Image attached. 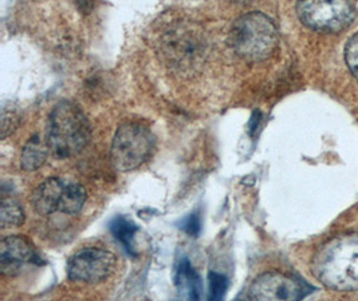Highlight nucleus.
Listing matches in <instances>:
<instances>
[{
	"label": "nucleus",
	"mask_w": 358,
	"mask_h": 301,
	"mask_svg": "<svg viewBox=\"0 0 358 301\" xmlns=\"http://www.w3.org/2000/svg\"><path fill=\"white\" fill-rule=\"evenodd\" d=\"M76 6L78 7V10L83 14H89L93 8H94V3L96 0H74Z\"/></svg>",
	"instance_id": "nucleus-19"
},
{
	"label": "nucleus",
	"mask_w": 358,
	"mask_h": 301,
	"mask_svg": "<svg viewBox=\"0 0 358 301\" xmlns=\"http://www.w3.org/2000/svg\"><path fill=\"white\" fill-rule=\"evenodd\" d=\"M175 286L179 291L180 296L189 299V300H199L200 299V289L201 283L197 272L194 270L192 264L188 258L180 260L176 270H175Z\"/></svg>",
	"instance_id": "nucleus-11"
},
{
	"label": "nucleus",
	"mask_w": 358,
	"mask_h": 301,
	"mask_svg": "<svg viewBox=\"0 0 358 301\" xmlns=\"http://www.w3.org/2000/svg\"><path fill=\"white\" fill-rule=\"evenodd\" d=\"M26 219L22 205L14 198H3L0 205V225L3 229L20 226Z\"/></svg>",
	"instance_id": "nucleus-14"
},
{
	"label": "nucleus",
	"mask_w": 358,
	"mask_h": 301,
	"mask_svg": "<svg viewBox=\"0 0 358 301\" xmlns=\"http://www.w3.org/2000/svg\"><path fill=\"white\" fill-rule=\"evenodd\" d=\"M36 257L33 244L23 236H8L0 241V270L4 276H15Z\"/></svg>",
	"instance_id": "nucleus-10"
},
{
	"label": "nucleus",
	"mask_w": 358,
	"mask_h": 301,
	"mask_svg": "<svg viewBox=\"0 0 358 301\" xmlns=\"http://www.w3.org/2000/svg\"><path fill=\"white\" fill-rule=\"evenodd\" d=\"M208 281H210V300H222L227 293V277L217 272H210Z\"/></svg>",
	"instance_id": "nucleus-16"
},
{
	"label": "nucleus",
	"mask_w": 358,
	"mask_h": 301,
	"mask_svg": "<svg viewBox=\"0 0 358 301\" xmlns=\"http://www.w3.org/2000/svg\"><path fill=\"white\" fill-rule=\"evenodd\" d=\"M109 229L114 238L124 247V249L128 252V254L136 256V252L133 249L134 248L133 240L136 233L138 232V228L136 226V223L122 216H118L109 223Z\"/></svg>",
	"instance_id": "nucleus-13"
},
{
	"label": "nucleus",
	"mask_w": 358,
	"mask_h": 301,
	"mask_svg": "<svg viewBox=\"0 0 358 301\" xmlns=\"http://www.w3.org/2000/svg\"><path fill=\"white\" fill-rule=\"evenodd\" d=\"M156 140L149 127L140 122H125L114 134L110 161L114 169L122 173L131 172L150 159Z\"/></svg>",
	"instance_id": "nucleus-5"
},
{
	"label": "nucleus",
	"mask_w": 358,
	"mask_h": 301,
	"mask_svg": "<svg viewBox=\"0 0 358 301\" xmlns=\"http://www.w3.org/2000/svg\"><path fill=\"white\" fill-rule=\"evenodd\" d=\"M180 229L191 237H197L201 232V216L199 212H194L180 222Z\"/></svg>",
	"instance_id": "nucleus-18"
},
{
	"label": "nucleus",
	"mask_w": 358,
	"mask_h": 301,
	"mask_svg": "<svg viewBox=\"0 0 358 301\" xmlns=\"http://www.w3.org/2000/svg\"><path fill=\"white\" fill-rule=\"evenodd\" d=\"M305 284L290 276L268 272L259 276L248 289L251 300H299L308 295Z\"/></svg>",
	"instance_id": "nucleus-9"
},
{
	"label": "nucleus",
	"mask_w": 358,
	"mask_h": 301,
	"mask_svg": "<svg viewBox=\"0 0 358 301\" xmlns=\"http://www.w3.org/2000/svg\"><path fill=\"white\" fill-rule=\"evenodd\" d=\"M46 140L55 159L78 156L92 140V126L86 114L73 102H59L50 114Z\"/></svg>",
	"instance_id": "nucleus-3"
},
{
	"label": "nucleus",
	"mask_w": 358,
	"mask_h": 301,
	"mask_svg": "<svg viewBox=\"0 0 358 301\" xmlns=\"http://www.w3.org/2000/svg\"><path fill=\"white\" fill-rule=\"evenodd\" d=\"M345 61L352 74L358 80V34L353 35L346 43Z\"/></svg>",
	"instance_id": "nucleus-17"
},
{
	"label": "nucleus",
	"mask_w": 358,
	"mask_h": 301,
	"mask_svg": "<svg viewBox=\"0 0 358 301\" xmlns=\"http://www.w3.org/2000/svg\"><path fill=\"white\" fill-rule=\"evenodd\" d=\"M22 122V114L11 103L4 105L1 109V124H0V135L3 140L10 137Z\"/></svg>",
	"instance_id": "nucleus-15"
},
{
	"label": "nucleus",
	"mask_w": 358,
	"mask_h": 301,
	"mask_svg": "<svg viewBox=\"0 0 358 301\" xmlns=\"http://www.w3.org/2000/svg\"><path fill=\"white\" fill-rule=\"evenodd\" d=\"M228 42L238 57L247 62H262L278 47V30L271 17L250 13L238 17L229 31Z\"/></svg>",
	"instance_id": "nucleus-4"
},
{
	"label": "nucleus",
	"mask_w": 358,
	"mask_h": 301,
	"mask_svg": "<svg viewBox=\"0 0 358 301\" xmlns=\"http://www.w3.org/2000/svg\"><path fill=\"white\" fill-rule=\"evenodd\" d=\"M311 267L317 280L329 289L358 291V233L327 241L314 256Z\"/></svg>",
	"instance_id": "nucleus-1"
},
{
	"label": "nucleus",
	"mask_w": 358,
	"mask_h": 301,
	"mask_svg": "<svg viewBox=\"0 0 358 301\" xmlns=\"http://www.w3.org/2000/svg\"><path fill=\"white\" fill-rule=\"evenodd\" d=\"M117 258L112 252L101 248H86L67 261V277L81 284H99L113 274Z\"/></svg>",
	"instance_id": "nucleus-8"
},
{
	"label": "nucleus",
	"mask_w": 358,
	"mask_h": 301,
	"mask_svg": "<svg viewBox=\"0 0 358 301\" xmlns=\"http://www.w3.org/2000/svg\"><path fill=\"white\" fill-rule=\"evenodd\" d=\"M87 200L86 189L76 181L52 177L43 181L31 196L34 209L41 216L52 213L78 214Z\"/></svg>",
	"instance_id": "nucleus-6"
},
{
	"label": "nucleus",
	"mask_w": 358,
	"mask_h": 301,
	"mask_svg": "<svg viewBox=\"0 0 358 301\" xmlns=\"http://www.w3.org/2000/svg\"><path fill=\"white\" fill-rule=\"evenodd\" d=\"M295 8L306 27L320 32L343 31L356 17L349 0H296Z\"/></svg>",
	"instance_id": "nucleus-7"
},
{
	"label": "nucleus",
	"mask_w": 358,
	"mask_h": 301,
	"mask_svg": "<svg viewBox=\"0 0 358 301\" xmlns=\"http://www.w3.org/2000/svg\"><path fill=\"white\" fill-rule=\"evenodd\" d=\"M50 147L48 140H42L39 135H34L24 145L20 156L22 169L26 172H35L42 168L49 156Z\"/></svg>",
	"instance_id": "nucleus-12"
},
{
	"label": "nucleus",
	"mask_w": 358,
	"mask_h": 301,
	"mask_svg": "<svg viewBox=\"0 0 358 301\" xmlns=\"http://www.w3.org/2000/svg\"><path fill=\"white\" fill-rule=\"evenodd\" d=\"M157 52L165 64L184 75H191L206 64L208 42L204 31L191 22L166 24L157 39Z\"/></svg>",
	"instance_id": "nucleus-2"
}]
</instances>
